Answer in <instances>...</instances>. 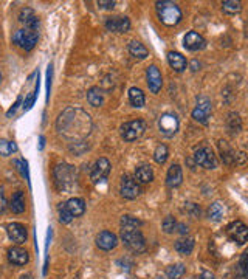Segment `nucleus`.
Listing matches in <instances>:
<instances>
[{
	"mask_svg": "<svg viewBox=\"0 0 248 279\" xmlns=\"http://www.w3.org/2000/svg\"><path fill=\"white\" fill-rule=\"evenodd\" d=\"M93 128L90 115L81 107H67L56 120L57 133L70 141H84Z\"/></svg>",
	"mask_w": 248,
	"mask_h": 279,
	"instance_id": "f257e3e1",
	"label": "nucleus"
},
{
	"mask_svg": "<svg viewBox=\"0 0 248 279\" xmlns=\"http://www.w3.org/2000/svg\"><path fill=\"white\" fill-rule=\"evenodd\" d=\"M157 14L161 23H165L166 27H175L180 23L183 14L180 6L175 2L171 0H163V2H157Z\"/></svg>",
	"mask_w": 248,
	"mask_h": 279,
	"instance_id": "f03ea898",
	"label": "nucleus"
},
{
	"mask_svg": "<svg viewBox=\"0 0 248 279\" xmlns=\"http://www.w3.org/2000/svg\"><path fill=\"white\" fill-rule=\"evenodd\" d=\"M121 239L126 247L136 255L146 250V241L138 228H121Z\"/></svg>",
	"mask_w": 248,
	"mask_h": 279,
	"instance_id": "7ed1b4c3",
	"label": "nucleus"
},
{
	"mask_svg": "<svg viewBox=\"0 0 248 279\" xmlns=\"http://www.w3.org/2000/svg\"><path fill=\"white\" fill-rule=\"evenodd\" d=\"M55 175V182L57 185L59 189H68L72 188L76 182V171L72 165H67V163H61L55 167L53 171Z\"/></svg>",
	"mask_w": 248,
	"mask_h": 279,
	"instance_id": "20e7f679",
	"label": "nucleus"
},
{
	"mask_svg": "<svg viewBox=\"0 0 248 279\" xmlns=\"http://www.w3.org/2000/svg\"><path fill=\"white\" fill-rule=\"evenodd\" d=\"M38 37H39V33L36 30L23 28V30H17L14 33L13 40H14V44H17L20 48H23L25 52H31V50L38 44Z\"/></svg>",
	"mask_w": 248,
	"mask_h": 279,
	"instance_id": "39448f33",
	"label": "nucleus"
},
{
	"mask_svg": "<svg viewBox=\"0 0 248 279\" xmlns=\"http://www.w3.org/2000/svg\"><path fill=\"white\" fill-rule=\"evenodd\" d=\"M194 160L199 166L205 169H214L217 167V158L214 155V152L210 146H200L199 149H195L194 152Z\"/></svg>",
	"mask_w": 248,
	"mask_h": 279,
	"instance_id": "423d86ee",
	"label": "nucleus"
},
{
	"mask_svg": "<svg viewBox=\"0 0 248 279\" xmlns=\"http://www.w3.org/2000/svg\"><path fill=\"white\" fill-rule=\"evenodd\" d=\"M144 130H146V124H144V121H141V120L127 121L121 126V137L126 141H135L141 137Z\"/></svg>",
	"mask_w": 248,
	"mask_h": 279,
	"instance_id": "0eeeda50",
	"label": "nucleus"
},
{
	"mask_svg": "<svg viewBox=\"0 0 248 279\" xmlns=\"http://www.w3.org/2000/svg\"><path fill=\"white\" fill-rule=\"evenodd\" d=\"M211 111H212L211 99L208 96L202 95L197 98V106H195V109L192 111V118L200 124H208Z\"/></svg>",
	"mask_w": 248,
	"mask_h": 279,
	"instance_id": "6e6552de",
	"label": "nucleus"
},
{
	"mask_svg": "<svg viewBox=\"0 0 248 279\" xmlns=\"http://www.w3.org/2000/svg\"><path fill=\"white\" fill-rule=\"evenodd\" d=\"M109 174H110V162L104 157L98 158L90 169V179L93 183L104 182L109 177Z\"/></svg>",
	"mask_w": 248,
	"mask_h": 279,
	"instance_id": "1a4fd4ad",
	"label": "nucleus"
},
{
	"mask_svg": "<svg viewBox=\"0 0 248 279\" xmlns=\"http://www.w3.org/2000/svg\"><path fill=\"white\" fill-rule=\"evenodd\" d=\"M158 128L165 137H174L178 130V118L174 113H163L158 120Z\"/></svg>",
	"mask_w": 248,
	"mask_h": 279,
	"instance_id": "9d476101",
	"label": "nucleus"
},
{
	"mask_svg": "<svg viewBox=\"0 0 248 279\" xmlns=\"http://www.w3.org/2000/svg\"><path fill=\"white\" fill-rule=\"evenodd\" d=\"M227 233L229 236V239L237 242L239 245H244L245 242H248V226L241 221L229 223L227 226Z\"/></svg>",
	"mask_w": 248,
	"mask_h": 279,
	"instance_id": "9b49d317",
	"label": "nucleus"
},
{
	"mask_svg": "<svg viewBox=\"0 0 248 279\" xmlns=\"http://www.w3.org/2000/svg\"><path fill=\"white\" fill-rule=\"evenodd\" d=\"M119 192H121V196L127 200H134L140 196V185L136 183L132 177L129 175H124L121 179V186H119Z\"/></svg>",
	"mask_w": 248,
	"mask_h": 279,
	"instance_id": "f8f14e48",
	"label": "nucleus"
},
{
	"mask_svg": "<svg viewBox=\"0 0 248 279\" xmlns=\"http://www.w3.org/2000/svg\"><path fill=\"white\" fill-rule=\"evenodd\" d=\"M106 28L112 33H127L131 30V20L124 16H112L106 19Z\"/></svg>",
	"mask_w": 248,
	"mask_h": 279,
	"instance_id": "ddd939ff",
	"label": "nucleus"
},
{
	"mask_svg": "<svg viewBox=\"0 0 248 279\" xmlns=\"http://www.w3.org/2000/svg\"><path fill=\"white\" fill-rule=\"evenodd\" d=\"M6 231H8V238H10L14 243L17 245H22L27 242V238H28V231L27 228H25V225L22 223H10L6 226Z\"/></svg>",
	"mask_w": 248,
	"mask_h": 279,
	"instance_id": "4468645a",
	"label": "nucleus"
},
{
	"mask_svg": "<svg viewBox=\"0 0 248 279\" xmlns=\"http://www.w3.org/2000/svg\"><path fill=\"white\" fill-rule=\"evenodd\" d=\"M183 45L190 52H199V50H203L207 47V40L197 31H190L183 39Z\"/></svg>",
	"mask_w": 248,
	"mask_h": 279,
	"instance_id": "2eb2a0df",
	"label": "nucleus"
},
{
	"mask_svg": "<svg viewBox=\"0 0 248 279\" xmlns=\"http://www.w3.org/2000/svg\"><path fill=\"white\" fill-rule=\"evenodd\" d=\"M146 78H148V87L152 93H158L163 86V78H161V73L158 70L157 65H151L148 72H146Z\"/></svg>",
	"mask_w": 248,
	"mask_h": 279,
	"instance_id": "dca6fc26",
	"label": "nucleus"
},
{
	"mask_svg": "<svg viewBox=\"0 0 248 279\" xmlns=\"http://www.w3.org/2000/svg\"><path fill=\"white\" fill-rule=\"evenodd\" d=\"M118 245V238L116 234L110 231H101L96 236V247L102 251H110Z\"/></svg>",
	"mask_w": 248,
	"mask_h": 279,
	"instance_id": "f3484780",
	"label": "nucleus"
},
{
	"mask_svg": "<svg viewBox=\"0 0 248 279\" xmlns=\"http://www.w3.org/2000/svg\"><path fill=\"white\" fill-rule=\"evenodd\" d=\"M8 260L13 265H25L30 260V255L27 250H23L20 247H13L8 250Z\"/></svg>",
	"mask_w": 248,
	"mask_h": 279,
	"instance_id": "a211bd4d",
	"label": "nucleus"
},
{
	"mask_svg": "<svg viewBox=\"0 0 248 279\" xmlns=\"http://www.w3.org/2000/svg\"><path fill=\"white\" fill-rule=\"evenodd\" d=\"M183 182V171L180 165H172L169 167L168 175H166V183L169 188H178Z\"/></svg>",
	"mask_w": 248,
	"mask_h": 279,
	"instance_id": "6ab92c4d",
	"label": "nucleus"
},
{
	"mask_svg": "<svg viewBox=\"0 0 248 279\" xmlns=\"http://www.w3.org/2000/svg\"><path fill=\"white\" fill-rule=\"evenodd\" d=\"M19 20L22 23H25V28L36 30V31L39 28V18L34 14V11L31 10V8H23V10L20 11V14H19Z\"/></svg>",
	"mask_w": 248,
	"mask_h": 279,
	"instance_id": "aec40b11",
	"label": "nucleus"
},
{
	"mask_svg": "<svg viewBox=\"0 0 248 279\" xmlns=\"http://www.w3.org/2000/svg\"><path fill=\"white\" fill-rule=\"evenodd\" d=\"M65 208L73 217H79L85 213V202L79 197H73L65 202Z\"/></svg>",
	"mask_w": 248,
	"mask_h": 279,
	"instance_id": "412c9836",
	"label": "nucleus"
},
{
	"mask_svg": "<svg viewBox=\"0 0 248 279\" xmlns=\"http://www.w3.org/2000/svg\"><path fill=\"white\" fill-rule=\"evenodd\" d=\"M168 62L177 73H182L186 69V65H188L185 56L182 53H178V52H169L168 53Z\"/></svg>",
	"mask_w": 248,
	"mask_h": 279,
	"instance_id": "4be33fe9",
	"label": "nucleus"
},
{
	"mask_svg": "<svg viewBox=\"0 0 248 279\" xmlns=\"http://www.w3.org/2000/svg\"><path fill=\"white\" fill-rule=\"evenodd\" d=\"M174 248L177 253H180V255L183 256H188L191 255L192 250H194V239L192 238H188V236H185V238L178 239L174 245Z\"/></svg>",
	"mask_w": 248,
	"mask_h": 279,
	"instance_id": "5701e85b",
	"label": "nucleus"
},
{
	"mask_svg": "<svg viewBox=\"0 0 248 279\" xmlns=\"http://www.w3.org/2000/svg\"><path fill=\"white\" fill-rule=\"evenodd\" d=\"M219 150H220V155H222V160H224V163H227V165L236 163V152L229 148L227 141H224V140L219 141Z\"/></svg>",
	"mask_w": 248,
	"mask_h": 279,
	"instance_id": "b1692460",
	"label": "nucleus"
},
{
	"mask_svg": "<svg viewBox=\"0 0 248 279\" xmlns=\"http://www.w3.org/2000/svg\"><path fill=\"white\" fill-rule=\"evenodd\" d=\"M25 194L22 191H17L14 192V196L11 197V202H10V208L14 214H22L25 211Z\"/></svg>",
	"mask_w": 248,
	"mask_h": 279,
	"instance_id": "393cba45",
	"label": "nucleus"
},
{
	"mask_svg": "<svg viewBox=\"0 0 248 279\" xmlns=\"http://www.w3.org/2000/svg\"><path fill=\"white\" fill-rule=\"evenodd\" d=\"M135 177L140 183H151L153 180V171L149 165H141L136 167Z\"/></svg>",
	"mask_w": 248,
	"mask_h": 279,
	"instance_id": "a878e982",
	"label": "nucleus"
},
{
	"mask_svg": "<svg viewBox=\"0 0 248 279\" xmlns=\"http://www.w3.org/2000/svg\"><path fill=\"white\" fill-rule=\"evenodd\" d=\"M87 101L89 104L93 106V107H99L104 104V93L99 87H92L89 92H87Z\"/></svg>",
	"mask_w": 248,
	"mask_h": 279,
	"instance_id": "bb28decb",
	"label": "nucleus"
},
{
	"mask_svg": "<svg viewBox=\"0 0 248 279\" xmlns=\"http://www.w3.org/2000/svg\"><path fill=\"white\" fill-rule=\"evenodd\" d=\"M129 53H131V56H134L136 59H146L149 56L148 48L138 40H132L129 44Z\"/></svg>",
	"mask_w": 248,
	"mask_h": 279,
	"instance_id": "cd10ccee",
	"label": "nucleus"
},
{
	"mask_svg": "<svg viewBox=\"0 0 248 279\" xmlns=\"http://www.w3.org/2000/svg\"><path fill=\"white\" fill-rule=\"evenodd\" d=\"M129 101H131V104L134 107H138V109L143 107L144 103H146V98H144L143 90L138 89V87H132L129 90Z\"/></svg>",
	"mask_w": 248,
	"mask_h": 279,
	"instance_id": "c85d7f7f",
	"label": "nucleus"
},
{
	"mask_svg": "<svg viewBox=\"0 0 248 279\" xmlns=\"http://www.w3.org/2000/svg\"><path fill=\"white\" fill-rule=\"evenodd\" d=\"M227 128L231 133H237L239 130L242 129V121L241 116H239L237 112H229L228 118H227Z\"/></svg>",
	"mask_w": 248,
	"mask_h": 279,
	"instance_id": "c756f323",
	"label": "nucleus"
},
{
	"mask_svg": "<svg viewBox=\"0 0 248 279\" xmlns=\"http://www.w3.org/2000/svg\"><path fill=\"white\" fill-rule=\"evenodd\" d=\"M222 10L225 14H237L242 11V3L239 0H225L222 2Z\"/></svg>",
	"mask_w": 248,
	"mask_h": 279,
	"instance_id": "7c9ffc66",
	"label": "nucleus"
},
{
	"mask_svg": "<svg viewBox=\"0 0 248 279\" xmlns=\"http://www.w3.org/2000/svg\"><path fill=\"white\" fill-rule=\"evenodd\" d=\"M185 272H186V268L183 264H174L166 268V275L169 279H182Z\"/></svg>",
	"mask_w": 248,
	"mask_h": 279,
	"instance_id": "2f4dec72",
	"label": "nucleus"
},
{
	"mask_svg": "<svg viewBox=\"0 0 248 279\" xmlns=\"http://www.w3.org/2000/svg\"><path fill=\"white\" fill-rule=\"evenodd\" d=\"M208 216H210L211 221H214V222L222 221V217H224V206H222L220 202H214V204L210 206Z\"/></svg>",
	"mask_w": 248,
	"mask_h": 279,
	"instance_id": "473e14b6",
	"label": "nucleus"
},
{
	"mask_svg": "<svg viewBox=\"0 0 248 279\" xmlns=\"http://www.w3.org/2000/svg\"><path fill=\"white\" fill-rule=\"evenodd\" d=\"M168 155H169L168 148H166L165 145H158V146L155 148V152H153V160H155V163L163 165V163H166Z\"/></svg>",
	"mask_w": 248,
	"mask_h": 279,
	"instance_id": "72a5a7b5",
	"label": "nucleus"
},
{
	"mask_svg": "<svg viewBox=\"0 0 248 279\" xmlns=\"http://www.w3.org/2000/svg\"><path fill=\"white\" fill-rule=\"evenodd\" d=\"M17 150V146L14 141H8V140H0V155L8 157L11 155L13 152Z\"/></svg>",
	"mask_w": 248,
	"mask_h": 279,
	"instance_id": "f704fd0d",
	"label": "nucleus"
},
{
	"mask_svg": "<svg viewBox=\"0 0 248 279\" xmlns=\"http://www.w3.org/2000/svg\"><path fill=\"white\" fill-rule=\"evenodd\" d=\"M141 225H143V222L138 221V219L132 217V216H123L121 217V228H138Z\"/></svg>",
	"mask_w": 248,
	"mask_h": 279,
	"instance_id": "c9c22d12",
	"label": "nucleus"
},
{
	"mask_svg": "<svg viewBox=\"0 0 248 279\" xmlns=\"http://www.w3.org/2000/svg\"><path fill=\"white\" fill-rule=\"evenodd\" d=\"M57 209H59V221H61V223H70L73 221V216L68 213L65 204H61Z\"/></svg>",
	"mask_w": 248,
	"mask_h": 279,
	"instance_id": "e433bc0d",
	"label": "nucleus"
},
{
	"mask_svg": "<svg viewBox=\"0 0 248 279\" xmlns=\"http://www.w3.org/2000/svg\"><path fill=\"white\" fill-rule=\"evenodd\" d=\"M175 228H177L175 219H174L172 216H166L165 221H163V231H165L166 234H171V233L175 231Z\"/></svg>",
	"mask_w": 248,
	"mask_h": 279,
	"instance_id": "4c0bfd02",
	"label": "nucleus"
},
{
	"mask_svg": "<svg viewBox=\"0 0 248 279\" xmlns=\"http://www.w3.org/2000/svg\"><path fill=\"white\" fill-rule=\"evenodd\" d=\"M239 267H241V272L244 275L248 273V250H245L244 255L241 256V260H239Z\"/></svg>",
	"mask_w": 248,
	"mask_h": 279,
	"instance_id": "58836bf2",
	"label": "nucleus"
},
{
	"mask_svg": "<svg viewBox=\"0 0 248 279\" xmlns=\"http://www.w3.org/2000/svg\"><path fill=\"white\" fill-rule=\"evenodd\" d=\"M186 211L190 213L192 217H199L200 216V208L195 204H186Z\"/></svg>",
	"mask_w": 248,
	"mask_h": 279,
	"instance_id": "ea45409f",
	"label": "nucleus"
},
{
	"mask_svg": "<svg viewBox=\"0 0 248 279\" xmlns=\"http://www.w3.org/2000/svg\"><path fill=\"white\" fill-rule=\"evenodd\" d=\"M98 6L104 8V10H112V8L115 6V2H114V0H99Z\"/></svg>",
	"mask_w": 248,
	"mask_h": 279,
	"instance_id": "a19ab883",
	"label": "nucleus"
},
{
	"mask_svg": "<svg viewBox=\"0 0 248 279\" xmlns=\"http://www.w3.org/2000/svg\"><path fill=\"white\" fill-rule=\"evenodd\" d=\"M5 209H6V199H5L3 188H2V186H0V214H2Z\"/></svg>",
	"mask_w": 248,
	"mask_h": 279,
	"instance_id": "79ce46f5",
	"label": "nucleus"
},
{
	"mask_svg": "<svg viewBox=\"0 0 248 279\" xmlns=\"http://www.w3.org/2000/svg\"><path fill=\"white\" fill-rule=\"evenodd\" d=\"M39 89V87H38ZM38 89L36 90H34L33 93H31V95H30V98L27 99V103H25V111H28V109H31V106L34 104V98H36V92H38Z\"/></svg>",
	"mask_w": 248,
	"mask_h": 279,
	"instance_id": "37998d69",
	"label": "nucleus"
},
{
	"mask_svg": "<svg viewBox=\"0 0 248 279\" xmlns=\"http://www.w3.org/2000/svg\"><path fill=\"white\" fill-rule=\"evenodd\" d=\"M245 162H247V155L244 154V152L236 154V165H244Z\"/></svg>",
	"mask_w": 248,
	"mask_h": 279,
	"instance_id": "c03bdc74",
	"label": "nucleus"
},
{
	"mask_svg": "<svg viewBox=\"0 0 248 279\" xmlns=\"http://www.w3.org/2000/svg\"><path fill=\"white\" fill-rule=\"evenodd\" d=\"M200 279H216V276H214V273H211L210 270H203L200 275Z\"/></svg>",
	"mask_w": 248,
	"mask_h": 279,
	"instance_id": "a18cd8bd",
	"label": "nucleus"
},
{
	"mask_svg": "<svg viewBox=\"0 0 248 279\" xmlns=\"http://www.w3.org/2000/svg\"><path fill=\"white\" fill-rule=\"evenodd\" d=\"M175 230H177L178 233H180V234H183V236H186V234H188V231H190V230H188V225H185V223L177 225Z\"/></svg>",
	"mask_w": 248,
	"mask_h": 279,
	"instance_id": "49530a36",
	"label": "nucleus"
},
{
	"mask_svg": "<svg viewBox=\"0 0 248 279\" xmlns=\"http://www.w3.org/2000/svg\"><path fill=\"white\" fill-rule=\"evenodd\" d=\"M20 101H22V98H17V101H16V104L10 109V111H8V116H11L14 112H16V109H17V106H19L20 104Z\"/></svg>",
	"mask_w": 248,
	"mask_h": 279,
	"instance_id": "de8ad7c7",
	"label": "nucleus"
},
{
	"mask_svg": "<svg viewBox=\"0 0 248 279\" xmlns=\"http://www.w3.org/2000/svg\"><path fill=\"white\" fill-rule=\"evenodd\" d=\"M197 65L200 67V64H197V61H194V62H192V70H194V72H195V70H199V69H197Z\"/></svg>",
	"mask_w": 248,
	"mask_h": 279,
	"instance_id": "09e8293b",
	"label": "nucleus"
},
{
	"mask_svg": "<svg viewBox=\"0 0 248 279\" xmlns=\"http://www.w3.org/2000/svg\"><path fill=\"white\" fill-rule=\"evenodd\" d=\"M20 279H33V276H31L30 273H27V275H22Z\"/></svg>",
	"mask_w": 248,
	"mask_h": 279,
	"instance_id": "8fccbe9b",
	"label": "nucleus"
},
{
	"mask_svg": "<svg viewBox=\"0 0 248 279\" xmlns=\"http://www.w3.org/2000/svg\"><path fill=\"white\" fill-rule=\"evenodd\" d=\"M0 84H2V72H0Z\"/></svg>",
	"mask_w": 248,
	"mask_h": 279,
	"instance_id": "3c124183",
	"label": "nucleus"
},
{
	"mask_svg": "<svg viewBox=\"0 0 248 279\" xmlns=\"http://www.w3.org/2000/svg\"><path fill=\"white\" fill-rule=\"evenodd\" d=\"M245 279H248V273H247V275H245Z\"/></svg>",
	"mask_w": 248,
	"mask_h": 279,
	"instance_id": "603ef678",
	"label": "nucleus"
},
{
	"mask_svg": "<svg viewBox=\"0 0 248 279\" xmlns=\"http://www.w3.org/2000/svg\"><path fill=\"white\" fill-rule=\"evenodd\" d=\"M157 279H161V278H157Z\"/></svg>",
	"mask_w": 248,
	"mask_h": 279,
	"instance_id": "864d4df0",
	"label": "nucleus"
}]
</instances>
